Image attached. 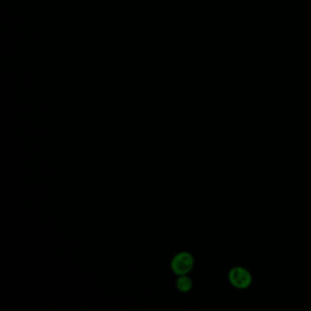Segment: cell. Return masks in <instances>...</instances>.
Instances as JSON below:
<instances>
[{"mask_svg": "<svg viewBox=\"0 0 311 311\" xmlns=\"http://www.w3.org/2000/svg\"><path fill=\"white\" fill-rule=\"evenodd\" d=\"M228 279L235 288L246 289L252 284V275L248 270L243 266H235L230 270Z\"/></svg>", "mask_w": 311, "mask_h": 311, "instance_id": "cell-1", "label": "cell"}, {"mask_svg": "<svg viewBox=\"0 0 311 311\" xmlns=\"http://www.w3.org/2000/svg\"><path fill=\"white\" fill-rule=\"evenodd\" d=\"M194 264L195 260L190 253L181 252L172 258V270L178 276H184L190 272Z\"/></svg>", "mask_w": 311, "mask_h": 311, "instance_id": "cell-2", "label": "cell"}, {"mask_svg": "<svg viewBox=\"0 0 311 311\" xmlns=\"http://www.w3.org/2000/svg\"><path fill=\"white\" fill-rule=\"evenodd\" d=\"M176 287L181 292H188L193 287V282L190 278L186 276H180L176 282Z\"/></svg>", "mask_w": 311, "mask_h": 311, "instance_id": "cell-3", "label": "cell"}]
</instances>
